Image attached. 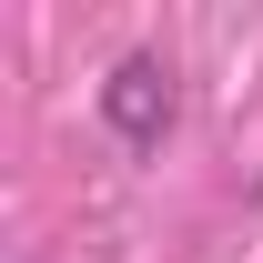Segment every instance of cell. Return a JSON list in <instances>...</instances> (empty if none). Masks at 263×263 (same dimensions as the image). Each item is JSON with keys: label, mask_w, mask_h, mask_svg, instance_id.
I'll use <instances>...</instances> for the list:
<instances>
[{"label": "cell", "mask_w": 263, "mask_h": 263, "mask_svg": "<svg viewBox=\"0 0 263 263\" xmlns=\"http://www.w3.org/2000/svg\"><path fill=\"white\" fill-rule=\"evenodd\" d=\"M101 122H111V142L122 152H162L172 132H182V71L162 61V51H122V61L101 71Z\"/></svg>", "instance_id": "cell-1"}]
</instances>
